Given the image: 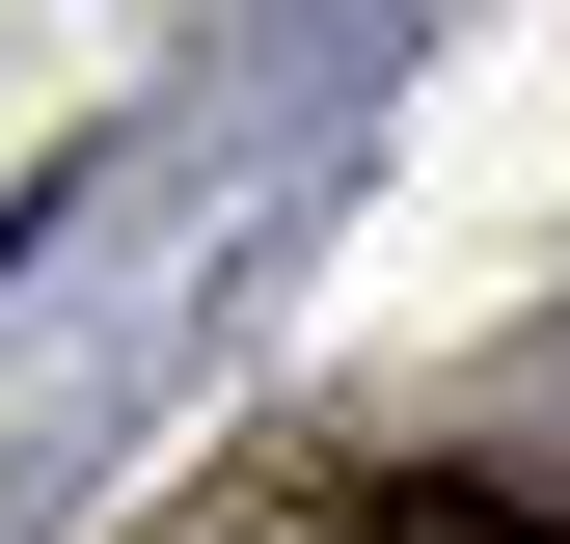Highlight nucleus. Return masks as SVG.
Segmentation results:
<instances>
[{
  "mask_svg": "<svg viewBox=\"0 0 570 544\" xmlns=\"http://www.w3.org/2000/svg\"><path fill=\"white\" fill-rule=\"evenodd\" d=\"M353 544H570V490H517V463H381Z\"/></svg>",
  "mask_w": 570,
  "mask_h": 544,
  "instance_id": "f257e3e1",
  "label": "nucleus"
}]
</instances>
